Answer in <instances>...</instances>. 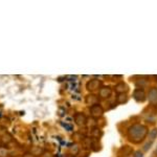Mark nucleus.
<instances>
[{
	"label": "nucleus",
	"mask_w": 157,
	"mask_h": 157,
	"mask_svg": "<svg viewBox=\"0 0 157 157\" xmlns=\"http://www.w3.org/2000/svg\"><path fill=\"white\" fill-rule=\"evenodd\" d=\"M133 157H144V154H143V152H140V151H136L135 153H134Z\"/></svg>",
	"instance_id": "nucleus-15"
},
{
	"label": "nucleus",
	"mask_w": 157,
	"mask_h": 157,
	"mask_svg": "<svg viewBox=\"0 0 157 157\" xmlns=\"http://www.w3.org/2000/svg\"><path fill=\"white\" fill-rule=\"evenodd\" d=\"M112 93V90H111L110 87H106V86H102V88L100 89V97L103 98H107L111 95Z\"/></svg>",
	"instance_id": "nucleus-8"
},
{
	"label": "nucleus",
	"mask_w": 157,
	"mask_h": 157,
	"mask_svg": "<svg viewBox=\"0 0 157 157\" xmlns=\"http://www.w3.org/2000/svg\"><path fill=\"white\" fill-rule=\"evenodd\" d=\"M85 101H86V104L89 105L90 107H92V106L98 105V98L95 94H88L87 97H86Z\"/></svg>",
	"instance_id": "nucleus-7"
},
{
	"label": "nucleus",
	"mask_w": 157,
	"mask_h": 157,
	"mask_svg": "<svg viewBox=\"0 0 157 157\" xmlns=\"http://www.w3.org/2000/svg\"><path fill=\"white\" fill-rule=\"evenodd\" d=\"M147 135H148V129L145 126L139 125V124H135V125L131 126L128 130L129 140L134 144L141 143L146 138Z\"/></svg>",
	"instance_id": "nucleus-1"
},
{
	"label": "nucleus",
	"mask_w": 157,
	"mask_h": 157,
	"mask_svg": "<svg viewBox=\"0 0 157 157\" xmlns=\"http://www.w3.org/2000/svg\"><path fill=\"white\" fill-rule=\"evenodd\" d=\"M90 112L93 117H100V116L103 115L104 109L102 108V106H100L98 104V105H94V106H92V107H90Z\"/></svg>",
	"instance_id": "nucleus-4"
},
{
	"label": "nucleus",
	"mask_w": 157,
	"mask_h": 157,
	"mask_svg": "<svg viewBox=\"0 0 157 157\" xmlns=\"http://www.w3.org/2000/svg\"><path fill=\"white\" fill-rule=\"evenodd\" d=\"M62 125L67 129V131H72V129H73V128H72V126H71V125H67V124H64V123H62Z\"/></svg>",
	"instance_id": "nucleus-16"
},
{
	"label": "nucleus",
	"mask_w": 157,
	"mask_h": 157,
	"mask_svg": "<svg viewBox=\"0 0 157 157\" xmlns=\"http://www.w3.org/2000/svg\"><path fill=\"white\" fill-rule=\"evenodd\" d=\"M152 144H153V143H152V141H149V143H147V144H146V145H145V146H144V151H148V150H149V149H150V148H151Z\"/></svg>",
	"instance_id": "nucleus-14"
},
{
	"label": "nucleus",
	"mask_w": 157,
	"mask_h": 157,
	"mask_svg": "<svg viewBox=\"0 0 157 157\" xmlns=\"http://www.w3.org/2000/svg\"><path fill=\"white\" fill-rule=\"evenodd\" d=\"M44 153V150H43L42 148H40V147H33L32 149H30V154H32L33 156H41L42 154Z\"/></svg>",
	"instance_id": "nucleus-10"
},
{
	"label": "nucleus",
	"mask_w": 157,
	"mask_h": 157,
	"mask_svg": "<svg viewBox=\"0 0 157 157\" xmlns=\"http://www.w3.org/2000/svg\"><path fill=\"white\" fill-rule=\"evenodd\" d=\"M148 137L150 139V141L153 143L154 140H155V138L157 137V129H153V130H151L150 132L148 133Z\"/></svg>",
	"instance_id": "nucleus-11"
},
{
	"label": "nucleus",
	"mask_w": 157,
	"mask_h": 157,
	"mask_svg": "<svg viewBox=\"0 0 157 157\" xmlns=\"http://www.w3.org/2000/svg\"><path fill=\"white\" fill-rule=\"evenodd\" d=\"M115 91L118 93H124V92H126V91H128V86L126 85L125 83L121 82L115 85Z\"/></svg>",
	"instance_id": "nucleus-9"
},
{
	"label": "nucleus",
	"mask_w": 157,
	"mask_h": 157,
	"mask_svg": "<svg viewBox=\"0 0 157 157\" xmlns=\"http://www.w3.org/2000/svg\"><path fill=\"white\" fill-rule=\"evenodd\" d=\"M128 157H133V156H128Z\"/></svg>",
	"instance_id": "nucleus-17"
},
{
	"label": "nucleus",
	"mask_w": 157,
	"mask_h": 157,
	"mask_svg": "<svg viewBox=\"0 0 157 157\" xmlns=\"http://www.w3.org/2000/svg\"><path fill=\"white\" fill-rule=\"evenodd\" d=\"M0 141H1V138H0Z\"/></svg>",
	"instance_id": "nucleus-18"
},
{
	"label": "nucleus",
	"mask_w": 157,
	"mask_h": 157,
	"mask_svg": "<svg viewBox=\"0 0 157 157\" xmlns=\"http://www.w3.org/2000/svg\"><path fill=\"white\" fill-rule=\"evenodd\" d=\"M75 121L78 126L81 127V126H85L86 124H87V118H86V116L84 114H82V113H77V114L75 115Z\"/></svg>",
	"instance_id": "nucleus-6"
},
{
	"label": "nucleus",
	"mask_w": 157,
	"mask_h": 157,
	"mask_svg": "<svg viewBox=\"0 0 157 157\" xmlns=\"http://www.w3.org/2000/svg\"><path fill=\"white\" fill-rule=\"evenodd\" d=\"M9 156V150L6 147H0V157H7Z\"/></svg>",
	"instance_id": "nucleus-13"
},
{
	"label": "nucleus",
	"mask_w": 157,
	"mask_h": 157,
	"mask_svg": "<svg viewBox=\"0 0 157 157\" xmlns=\"http://www.w3.org/2000/svg\"><path fill=\"white\" fill-rule=\"evenodd\" d=\"M87 89L89 91H94V90H98L102 88V82L98 80H90L89 82L86 85Z\"/></svg>",
	"instance_id": "nucleus-3"
},
{
	"label": "nucleus",
	"mask_w": 157,
	"mask_h": 157,
	"mask_svg": "<svg viewBox=\"0 0 157 157\" xmlns=\"http://www.w3.org/2000/svg\"><path fill=\"white\" fill-rule=\"evenodd\" d=\"M133 98H134V100H135L136 102H138V103L145 102L146 98H147L145 91H144V89H140V88L135 89V91L133 92Z\"/></svg>",
	"instance_id": "nucleus-2"
},
{
	"label": "nucleus",
	"mask_w": 157,
	"mask_h": 157,
	"mask_svg": "<svg viewBox=\"0 0 157 157\" xmlns=\"http://www.w3.org/2000/svg\"><path fill=\"white\" fill-rule=\"evenodd\" d=\"M116 100H117V103H120V104L126 103L128 101V97H127V94H126V93H120Z\"/></svg>",
	"instance_id": "nucleus-12"
},
{
	"label": "nucleus",
	"mask_w": 157,
	"mask_h": 157,
	"mask_svg": "<svg viewBox=\"0 0 157 157\" xmlns=\"http://www.w3.org/2000/svg\"><path fill=\"white\" fill-rule=\"evenodd\" d=\"M148 98L152 105H157V88H151L148 93Z\"/></svg>",
	"instance_id": "nucleus-5"
}]
</instances>
